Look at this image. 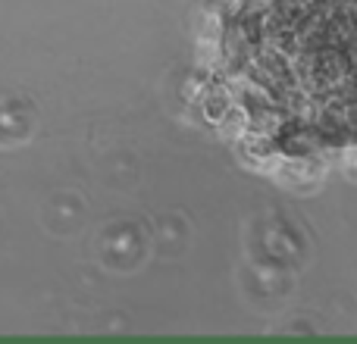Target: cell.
Listing matches in <instances>:
<instances>
[{
    "instance_id": "1",
    "label": "cell",
    "mask_w": 357,
    "mask_h": 344,
    "mask_svg": "<svg viewBox=\"0 0 357 344\" xmlns=\"http://www.w3.org/2000/svg\"><path fill=\"white\" fill-rule=\"evenodd\" d=\"M216 63L254 157L357 148V0H232Z\"/></svg>"
}]
</instances>
